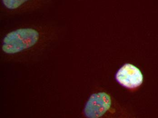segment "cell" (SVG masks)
Wrapping results in <instances>:
<instances>
[{"label": "cell", "mask_w": 158, "mask_h": 118, "mask_svg": "<svg viewBox=\"0 0 158 118\" xmlns=\"http://www.w3.org/2000/svg\"><path fill=\"white\" fill-rule=\"evenodd\" d=\"M28 1L29 0H2V2L6 8L14 10L19 8Z\"/></svg>", "instance_id": "cell-4"}, {"label": "cell", "mask_w": 158, "mask_h": 118, "mask_svg": "<svg viewBox=\"0 0 158 118\" xmlns=\"http://www.w3.org/2000/svg\"><path fill=\"white\" fill-rule=\"evenodd\" d=\"M40 38L39 31L33 28H21L8 32L2 41V59L8 62H30L29 51L36 46Z\"/></svg>", "instance_id": "cell-1"}, {"label": "cell", "mask_w": 158, "mask_h": 118, "mask_svg": "<svg viewBox=\"0 0 158 118\" xmlns=\"http://www.w3.org/2000/svg\"><path fill=\"white\" fill-rule=\"evenodd\" d=\"M111 105V97L108 93L104 92L93 93L86 101L83 113L86 118H101L109 111Z\"/></svg>", "instance_id": "cell-2"}, {"label": "cell", "mask_w": 158, "mask_h": 118, "mask_svg": "<svg viewBox=\"0 0 158 118\" xmlns=\"http://www.w3.org/2000/svg\"><path fill=\"white\" fill-rule=\"evenodd\" d=\"M115 79L118 84L125 88L135 90L142 85L143 76L139 68L127 63L118 70L115 75Z\"/></svg>", "instance_id": "cell-3"}]
</instances>
